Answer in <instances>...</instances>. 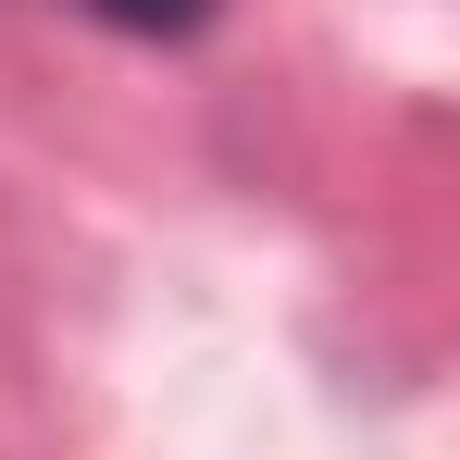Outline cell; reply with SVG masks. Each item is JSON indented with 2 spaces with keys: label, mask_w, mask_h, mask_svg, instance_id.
Wrapping results in <instances>:
<instances>
[{
  "label": "cell",
  "mask_w": 460,
  "mask_h": 460,
  "mask_svg": "<svg viewBox=\"0 0 460 460\" xmlns=\"http://www.w3.org/2000/svg\"><path fill=\"white\" fill-rule=\"evenodd\" d=\"M100 25H125V38H199L212 25V0H87Z\"/></svg>",
  "instance_id": "cell-1"
}]
</instances>
